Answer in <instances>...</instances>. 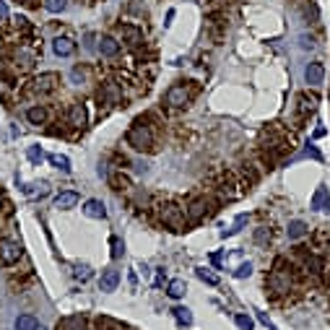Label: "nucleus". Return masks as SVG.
I'll list each match as a JSON object with an SVG mask.
<instances>
[{
  "instance_id": "nucleus-7",
  "label": "nucleus",
  "mask_w": 330,
  "mask_h": 330,
  "mask_svg": "<svg viewBox=\"0 0 330 330\" xmlns=\"http://www.w3.org/2000/svg\"><path fill=\"white\" fill-rule=\"evenodd\" d=\"M24 257V250H21L18 242L13 239H0V266H13Z\"/></svg>"
},
{
  "instance_id": "nucleus-8",
  "label": "nucleus",
  "mask_w": 330,
  "mask_h": 330,
  "mask_svg": "<svg viewBox=\"0 0 330 330\" xmlns=\"http://www.w3.org/2000/svg\"><path fill=\"white\" fill-rule=\"evenodd\" d=\"M317 94H310V91H302L299 96H296V120L299 122H304L307 117H310L315 109H317Z\"/></svg>"
},
{
  "instance_id": "nucleus-42",
  "label": "nucleus",
  "mask_w": 330,
  "mask_h": 330,
  "mask_svg": "<svg viewBox=\"0 0 330 330\" xmlns=\"http://www.w3.org/2000/svg\"><path fill=\"white\" fill-rule=\"evenodd\" d=\"M37 330H47V327H42V325H39V327H37Z\"/></svg>"
},
{
  "instance_id": "nucleus-36",
  "label": "nucleus",
  "mask_w": 330,
  "mask_h": 330,
  "mask_svg": "<svg viewBox=\"0 0 330 330\" xmlns=\"http://www.w3.org/2000/svg\"><path fill=\"white\" fill-rule=\"evenodd\" d=\"M83 76H86V73H83V68H81V65H76V68L71 71V78H73L76 83H81V81H83Z\"/></svg>"
},
{
  "instance_id": "nucleus-19",
  "label": "nucleus",
  "mask_w": 330,
  "mask_h": 330,
  "mask_svg": "<svg viewBox=\"0 0 330 330\" xmlns=\"http://www.w3.org/2000/svg\"><path fill=\"white\" fill-rule=\"evenodd\" d=\"M94 327H96V330H130V327L122 325L120 320H112V317H107V315L94 317Z\"/></svg>"
},
{
  "instance_id": "nucleus-41",
  "label": "nucleus",
  "mask_w": 330,
  "mask_h": 330,
  "mask_svg": "<svg viewBox=\"0 0 330 330\" xmlns=\"http://www.w3.org/2000/svg\"><path fill=\"white\" fill-rule=\"evenodd\" d=\"M0 203H3V190H0Z\"/></svg>"
},
{
  "instance_id": "nucleus-10",
  "label": "nucleus",
  "mask_w": 330,
  "mask_h": 330,
  "mask_svg": "<svg viewBox=\"0 0 330 330\" xmlns=\"http://www.w3.org/2000/svg\"><path fill=\"white\" fill-rule=\"evenodd\" d=\"M55 330H89V320L83 315H68V317L57 320Z\"/></svg>"
},
{
  "instance_id": "nucleus-14",
  "label": "nucleus",
  "mask_w": 330,
  "mask_h": 330,
  "mask_svg": "<svg viewBox=\"0 0 330 330\" xmlns=\"http://www.w3.org/2000/svg\"><path fill=\"white\" fill-rule=\"evenodd\" d=\"M322 78H325V65H322V62H310V65L304 68V81L310 83V86L322 83Z\"/></svg>"
},
{
  "instance_id": "nucleus-28",
  "label": "nucleus",
  "mask_w": 330,
  "mask_h": 330,
  "mask_svg": "<svg viewBox=\"0 0 330 330\" xmlns=\"http://www.w3.org/2000/svg\"><path fill=\"white\" fill-rule=\"evenodd\" d=\"M234 322H237V327H239V330H255V322H252V317H250V315H242V312H239V315L234 317Z\"/></svg>"
},
{
  "instance_id": "nucleus-4",
  "label": "nucleus",
  "mask_w": 330,
  "mask_h": 330,
  "mask_svg": "<svg viewBox=\"0 0 330 330\" xmlns=\"http://www.w3.org/2000/svg\"><path fill=\"white\" fill-rule=\"evenodd\" d=\"M57 83H60L57 73H42V76H37L26 86V94H31V96H47V94H52L57 89Z\"/></svg>"
},
{
  "instance_id": "nucleus-20",
  "label": "nucleus",
  "mask_w": 330,
  "mask_h": 330,
  "mask_svg": "<svg viewBox=\"0 0 330 330\" xmlns=\"http://www.w3.org/2000/svg\"><path fill=\"white\" fill-rule=\"evenodd\" d=\"M99 52H102L104 57H115V55L120 52V42H117L115 37H102V39H99Z\"/></svg>"
},
{
  "instance_id": "nucleus-1",
  "label": "nucleus",
  "mask_w": 330,
  "mask_h": 330,
  "mask_svg": "<svg viewBox=\"0 0 330 330\" xmlns=\"http://www.w3.org/2000/svg\"><path fill=\"white\" fill-rule=\"evenodd\" d=\"M125 141L127 146H133L136 151H143V153L156 151V133H153V125H148V115L136 117V122L125 133Z\"/></svg>"
},
{
  "instance_id": "nucleus-24",
  "label": "nucleus",
  "mask_w": 330,
  "mask_h": 330,
  "mask_svg": "<svg viewBox=\"0 0 330 330\" xmlns=\"http://www.w3.org/2000/svg\"><path fill=\"white\" fill-rule=\"evenodd\" d=\"M50 164L60 172H71V159L62 156V153H50Z\"/></svg>"
},
{
  "instance_id": "nucleus-39",
  "label": "nucleus",
  "mask_w": 330,
  "mask_h": 330,
  "mask_svg": "<svg viewBox=\"0 0 330 330\" xmlns=\"http://www.w3.org/2000/svg\"><path fill=\"white\" fill-rule=\"evenodd\" d=\"M0 18H8V8H6L3 0H0Z\"/></svg>"
},
{
  "instance_id": "nucleus-35",
  "label": "nucleus",
  "mask_w": 330,
  "mask_h": 330,
  "mask_svg": "<svg viewBox=\"0 0 330 330\" xmlns=\"http://www.w3.org/2000/svg\"><path fill=\"white\" fill-rule=\"evenodd\" d=\"M299 47H302V50H315V39L307 37V34H302V37H299Z\"/></svg>"
},
{
  "instance_id": "nucleus-2",
  "label": "nucleus",
  "mask_w": 330,
  "mask_h": 330,
  "mask_svg": "<svg viewBox=\"0 0 330 330\" xmlns=\"http://www.w3.org/2000/svg\"><path fill=\"white\" fill-rule=\"evenodd\" d=\"M153 211H156V218H159L161 226H167V229H172V232H185V229H187V216H185L182 206L174 201V197L156 201Z\"/></svg>"
},
{
  "instance_id": "nucleus-40",
  "label": "nucleus",
  "mask_w": 330,
  "mask_h": 330,
  "mask_svg": "<svg viewBox=\"0 0 330 330\" xmlns=\"http://www.w3.org/2000/svg\"><path fill=\"white\" fill-rule=\"evenodd\" d=\"M0 76H3V60H0Z\"/></svg>"
},
{
  "instance_id": "nucleus-11",
  "label": "nucleus",
  "mask_w": 330,
  "mask_h": 330,
  "mask_svg": "<svg viewBox=\"0 0 330 330\" xmlns=\"http://www.w3.org/2000/svg\"><path fill=\"white\" fill-rule=\"evenodd\" d=\"M117 31H120L122 42H127L130 47H136V45H141V42H143V29H138L133 24H120Z\"/></svg>"
},
{
  "instance_id": "nucleus-34",
  "label": "nucleus",
  "mask_w": 330,
  "mask_h": 330,
  "mask_svg": "<svg viewBox=\"0 0 330 330\" xmlns=\"http://www.w3.org/2000/svg\"><path fill=\"white\" fill-rule=\"evenodd\" d=\"M73 276H76L78 281H89V278H91V268H89V266H78Z\"/></svg>"
},
{
  "instance_id": "nucleus-22",
  "label": "nucleus",
  "mask_w": 330,
  "mask_h": 330,
  "mask_svg": "<svg viewBox=\"0 0 330 330\" xmlns=\"http://www.w3.org/2000/svg\"><path fill=\"white\" fill-rule=\"evenodd\" d=\"M185 291H187V286H185V281H182V278H174V281H169V289H167V294H169L172 299H182V296H185Z\"/></svg>"
},
{
  "instance_id": "nucleus-33",
  "label": "nucleus",
  "mask_w": 330,
  "mask_h": 330,
  "mask_svg": "<svg viewBox=\"0 0 330 330\" xmlns=\"http://www.w3.org/2000/svg\"><path fill=\"white\" fill-rule=\"evenodd\" d=\"M109 242H112V257H115V260H120V257H122V252H125V250H122V242H120V237H112Z\"/></svg>"
},
{
  "instance_id": "nucleus-12",
  "label": "nucleus",
  "mask_w": 330,
  "mask_h": 330,
  "mask_svg": "<svg viewBox=\"0 0 330 330\" xmlns=\"http://www.w3.org/2000/svg\"><path fill=\"white\" fill-rule=\"evenodd\" d=\"M52 52L57 57H71L76 52V42L71 37H55L52 39Z\"/></svg>"
},
{
  "instance_id": "nucleus-9",
  "label": "nucleus",
  "mask_w": 330,
  "mask_h": 330,
  "mask_svg": "<svg viewBox=\"0 0 330 330\" xmlns=\"http://www.w3.org/2000/svg\"><path fill=\"white\" fill-rule=\"evenodd\" d=\"M86 122H89V112H86V104L73 102V104L68 107V125H71V127H83Z\"/></svg>"
},
{
  "instance_id": "nucleus-5",
  "label": "nucleus",
  "mask_w": 330,
  "mask_h": 330,
  "mask_svg": "<svg viewBox=\"0 0 330 330\" xmlns=\"http://www.w3.org/2000/svg\"><path fill=\"white\" fill-rule=\"evenodd\" d=\"M190 96H192V89H190L187 83H174V86H169V89H167L164 102H167L169 109H182V107H187Z\"/></svg>"
},
{
  "instance_id": "nucleus-37",
  "label": "nucleus",
  "mask_w": 330,
  "mask_h": 330,
  "mask_svg": "<svg viewBox=\"0 0 330 330\" xmlns=\"http://www.w3.org/2000/svg\"><path fill=\"white\" fill-rule=\"evenodd\" d=\"M211 262H213V266L218 268V266H221V255H218V252H213V255H211Z\"/></svg>"
},
{
  "instance_id": "nucleus-23",
  "label": "nucleus",
  "mask_w": 330,
  "mask_h": 330,
  "mask_svg": "<svg viewBox=\"0 0 330 330\" xmlns=\"http://www.w3.org/2000/svg\"><path fill=\"white\" fill-rule=\"evenodd\" d=\"M307 232H310V226H307L304 221H299V218H296V221H291V224H289V229H286L289 239H299V237H304Z\"/></svg>"
},
{
  "instance_id": "nucleus-17",
  "label": "nucleus",
  "mask_w": 330,
  "mask_h": 330,
  "mask_svg": "<svg viewBox=\"0 0 330 330\" xmlns=\"http://www.w3.org/2000/svg\"><path fill=\"white\" fill-rule=\"evenodd\" d=\"M312 208L315 211H330V192L325 185H317L315 195H312Z\"/></svg>"
},
{
  "instance_id": "nucleus-30",
  "label": "nucleus",
  "mask_w": 330,
  "mask_h": 330,
  "mask_svg": "<svg viewBox=\"0 0 330 330\" xmlns=\"http://www.w3.org/2000/svg\"><path fill=\"white\" fill-rule=\"evenodd\" d=\"M195 276H197V278H201V281H206L208 286H218V278H216L213 273H208L206 268H197V271H195Z\"/></svg>"
},
{
  "instance_id": "nucleus-38",
  "label": "nucleus",
  "mask_w": 330,
  "mask_h": 330,
  "mask_svg": "<svg viewBox=\"0 0 330 330\" xmlns=\"http://www.w3.org/2000/svg\"><path fill=\"white\" fill-rule=\"evenodd\" d=\"M16 3H21V6H26V8H34V6H37V0H16Z\"/></svg>"
},
{
  "instance_id": "nucleus-27",
  "label": "nucleus",
  "mask_w": 330,
  "mask_h": 330,
  "mask_svg": "<svg viewBox=\"0 0 330 330\" xmlns=\"http://www.w3.org/2000/svg\"><path fill=\"white\" fill-rule=\"evenodd\" d=\"M45 11H50V13H60V11H65L68 8V0H45Z\"/></svg>"
},
{
  "instance_id": "nucleus-16",
  "label": "nucleus",
  "mask_w": 330,
  "mask_h": 330,
  "mask_svg": "<svg viewBox=\"0 0 330 330\" xmlns=\"http://www.w3.org/2000/svg\"><path fill=\"white\" fill-rule=\"evenodd\" d=\"M78 192H73V190H65V192H60V195H55V208H60V211H68V208H76L78 206Z\"/></svg>"
},
{
  "instance_id": "nucleus-32",
  "label": "nucleus",
  "mask_w": 330,
  "mask_h": 330,
  "mask_svg": "<svg viewBox=\"0 0 330 330\" xmlns=\"http://www.w3.org/2000/svg\"><path fill=\"white\" fill-rule=\"evenodd\" d=\"M250 276H252V262H242L234 271V278H250Z\"/></svg>"
},
{
  "instance_id": "nucleus-21",
  "label": "nucleus",
  "mask_w": 330,
  "mask_h": 330,
  "mask_svg": "<svg viewBox=\"0 0 330 330\" xmlns=\"http://www.w3.org/2000/svg\"><path fill=\"white\" fill-rule=\"evenodd\" d=\"M109 185H112L115 190H120V192H125V190L133 187L130 177H127V174H122V172H112V174H109Z\"/></svg>"
},
{
  "instance_id": "nucleus-29",
  "label": "nucleus",
  "mask_w": 330,
  "mask_h": 330,
  "mask_svg": "<svg viewBox=\"0 0 330 330\" xmlns=\"http://www.w3.org/2000/svg\"><path fill=\"white\" fill-rule=\"evenodd\" d=\"M26 156H29V161H31V164H39L42 159H45V151H42V146H29Z\"/></svg>"
},
{
  "instance_id": "nucleus-6",
  "label": "nucleus",
  "mask_w": 330,
  "mask_h": 330,
  "mask_svg": "<svg viewBox=\"0 0 330 330\" xmlns=\"http://www.w3.org/2000/svg\"><path fill=\"white\" fill-rule=\"evenodd\" d=\"M125 94H122V86L117 81H104L102 83V89H99V102L107 104V107H117L122 104Z\"/></svg>"
},
{
  "instance_id": "nucleus-31",
  "label": "nucleus",
  "mask_w": 330,
  "mask_h": 330,
  "mask_svg": "<svg viewBox=\"0 0 330 330\" xmlns=\"http://www.w3.org/2000/svg\"><path fill=\"white\" fill-rule=\"evenodd\" d=\"M255 242H257V245H268V242H271V229L268 226H260L255 232Z\"/></svg>"
},
{
  "instance_id": "nucleus-13",
  "label": "nucleus",
  "mask_w": 330,
  "mask_h": 330,
  "mask_svg": "<svg viewBox=\"0 0 330 330\" xmlns=\"http://www.w3.org/2000/svg\"><path fill=\"white\" fill-rule=\"evenodd\" d=\"M26 120H29L31 125H37V127L47 125V120H50L47 107H45V104H34V107H29V109H26Z\"/></svg>"
},
{
  "instance_id": "nucleus-3",
  "label": "nucleus",
  "mask_w": 330,
  "mask_h": 330,
  "mask_svg": "<svg viewBox=\"0 0 330 330\" xmlns=\"http://www.w3.org/2000/svg\"><path fill=\"white\" fill-rule=\"evenodd\" d=\"M213 208H211V197H206V195H201V197H192V201L187 203V208H185V216H187V226H197L203 221V218H208V213H211Z\"/></svg>"
},
{
  "instance_id": "nucleus-15",
  "label": "nucleus",
  "mask_w": 330,
  "mask_h": 330,
  "mask_svg": "<svg viewBox=\"0 0 330 330\" xmlns=\"http://www.w3.org/2000/svg\"><path fill=\"white\" fill-rule=\"evenodd\" d=\"M83 213L89 216V218H107V206L99 201V197H91V201H86L83 203Z\"/></svg>"
},
{
  "instance_id": "nucleus-18",
  "label": "nucleus",
  "mask_w": 330,
  "mask_h": 330,
  "mask_svg": "<svg viewBox=\"0 0 330 330\" xmlns=\"http://www.w3.org/2000/svg\"><path fill=\"white\" fill-rule=\"evenodd\" d=\"M99 286H102V291H115L117 286H120V273H117L115 268H107V271L102 273Z\"/></svg>"
},
{
  "instance_id": "nucleus-25",
  "label": "nucleus",
  "mask_w": 330,
  "mask_h": 330,
  "mask_svg": "<svg viewBox=\"0 0 330 330\" xmlns=\"http://www.w3.org/2000/svg\"><path fill=\"white\" fill-rule=\"evenodd\" d=\"M39 327V322L31 317V315H21V317H16V330H37Z\"/></svg>"
},
{
  "instance_id": "nucleus-26",
  "label": "nucleus",
  "mask_w": 330,
  "mask_h": 330,
  "mask_svg": "<svg viewBox=\"0 0 330 330\" xmlns=\"http://www.w3.org/2000/svg\"><path fill=\"white\" fill-rule=\"evenodd\" d=\"M172 312H174V317H177L180 325H192V315H190L187 307H174Z\"/></svg>"
}]
</instances>
